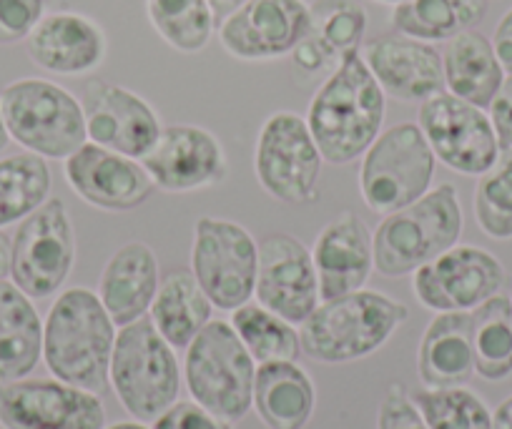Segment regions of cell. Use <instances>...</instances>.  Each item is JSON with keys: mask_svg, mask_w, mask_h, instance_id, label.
Returning a JSON list of instances; mask_svg holds the SVG:
<instances>
[{"mask_svg": "<svg viewBox=\"0 0 512 429\" xmlns=\"http://www.w3.org/2000/svg\"><path fill=\"white\" fill-rule=\"evenodd\" d=\"M387 96L364 63L362 53H347L329 71L307 108V126L334 166L362 159L364 151L382 133Z\"/></svg>", "mask_w": 512, "mask_h": 429, "instance_id": "1", "label": "cell"}, {"mask_svg": "<svg viewBox=\"0 0 512 429\" xmlns=\"http://www.w3.org/2000/svg\"><path fill=\"white\" fill-rule=\"evenodd\" d=\"M113 344L116 324L96 292L71 286L58 294L43 322V362L53 377L103 394L111 387Z\"/></svg>", "mask_w": 512, "mask_h": 429, "instance_id": "2", "label": "cell"}, {"mask_svg": "<svg viewBox=\"0 0 512 429\" xmlns=\"http://www.w3.org/2000/svg\"><path fill=\"white\" fill-rule=\"evenodd\" d=\"M410 319V309L372 289L319 302L299 324L302 354L322 364H347L369 357Z\"/></svg>", "mask_w": 512, "mask_h": 429, "instance_id": "3", "label": "cell"}, {"mask_svg": "<svg viewBox=\"0 0 512 429\" xmlns=\"http://www.w3.org/2000/svg\"><path fill=\"white\" fill-rule=\"evenodd\" d=\"M465 229L460 191L437 184L415 204L382 216L372 234L374 269L387 279L415 274L427 261L460 244Z\"/></svg>", "mask_w": 512, "mask_h": 429, "instance_id": "4", "label": "cell"}, {"mask_svg": "<svg viewBox=\"0 0 512 429\" xmlns=\"http://www.w3.org/2000/svg\"><path fill=\"white\" fill-rule=\"evenodd\" d=\"M108 382L118 402L139 422H154L181 394V364L149 314L116 332Z\"/></svg>", "mask_w": 512, "mask_h": 429, "instance_id": "5", "label": "cell"}, {"mask_svg": "<svg viewBox=\"0 0 512 429\" xmlns=\"http://www.w3.org/2000/svg\"><path fill=\"white\" fill-rule=\"evenodd\" d=\"M11 141L46 161H66L86 136L83 106L68 88L48 78H18L0 91Z\"/></svg>", "mask_w": 512, "mask_h": 429, "instance_id": "6", "label": "cell"}, {"mask_svg": "<svg viewBox=\"0 0 512 429\" xmlns=\"http://www.w3.org/2000/svg\"><path fill=\"white\" fill-rule=\"evenodd\" d=\"M184 382L191 399L209 412L239 422L254 399L256 362L231 322L211 319L186 347Z\"/></svg>", "mask_w": 512, "mask_h": 429, "instance_id": "7", "label": "cell"}, {"mask_svg": "<svg viewBox=\"0 0 512 429\" xmlns=\"http://www.w3.org/2000/svg\"><path fill=\"white\" fill-rule=\"evenodd\" d=\"M437 159L417 123L402 121L379 133L362 154L359 191L374 214H392L432 189Z\"/></svg>", "mask_w": 512, "mask_h": 429, "instance_id": "8", "label": "cell"}, {"mask_svg": "<svg viewBox=\"0 0 512 429\" xmlns=\"http://www.w3.org/2000/svg\"><path fill=\"white\" fill-rule=\"evenodd\" d=\"M324 156L307 126L294 111H277L262 123L254 146V174L272 199L307 206L319 199Z\"/></svg>", "mask_w": 512, "mask_h": 429, "instance_id": "9", "label": "cell"}, {"mask_svg": "<svg viewBox=\"0 0 512 429\" xmlns=\"http://www.w3.org/2000/svg\"><path fill=\"white\" fill-rule=\"evenodd\" d=\"M76 264V231L66 201L51 196L41 209L18 224L11 239L8 279L23 294L51 299L63 289Z\"/></svg>", "mask_w": 512, "mask_h": 429, "instance_id": "10", "label": "cell"}, {"mask_svg": "<svg viewBox=\"0 0 512 429\" xmlns=\"http://www.w3.org/2000/svg\"><path fill=\"white\" fill-rule=\"evenodd\" d=\"M259 244L249 229L221 216H201L194 226L191 274L214 309L234 312L254 299Z\"/></svg>", "mask_w": 512, "mask_h": 429, "instance_id": "11", "label": "cell"}, {"mask_svg": "<svg viewBox=\"0 0 512 429\" xmlns=\"http://www.w3.org/2000/svg\"><path fill=\"white\" fill-rule=\"evenodd\" d=\"M417 126L425 133L435 159L455 174L482 176L502 151L485 108L447 91L420 103Z\"/></svg>", "mask_w": 512, "mask_h": 429, "instance_id": "12", "label": "cell"}, {"mask_svg": "<svg viewBox=\"0 0 512 429\" xmlns=\"http://www.w3.org/2000/svg\"><path fill=\"white\" fill-rule=\"evenodd\" d=\"M507 271L487 249L455 244L412 274V292L430 312H472L502 294Z\"/></svg>", "mask_w": 512, "mask_h": 429, "instance_id": "13", "label": "cell"}, {"mask_svg": "<svg viewBox=\"0 0 512 429\" xmlns=\"http://www.w3.org/2000/svg\"><path fill=\"white\" fill-rule=\"evenodd\" d=\"M0 424L6 429H103L101 394L61 379L0 382Z\"/></svg>", "mask_w": 512, "mask_h": 429, "instance_id": "14", "label": "cell"}, {"mask_svg": "<svg viewBox=\"0 0 512 429\" xmlns=\"http://www.w3.org/2000/svg\"><path fill=\"white\" fill-rule=\"evenodd\" d=\"M307 0H246L219 23V43L231 58L246 63L292 56L309 33Z\"/></svg>", "mask_w": 512, "mask_h": 429, "instance_id": "15", "label": "cell"}, {"mask_svg": "<svg viewBox=\"0 0 512 429\" xmlns=\"http://www.w3.org/2000/svg\"><path fill=\"white\" fill-rule=\"evenodd\" d=\"M81 106L88 141L131 159H144L164 131L159 113L144 96L103 78L86 83Z\"/></svg>", "mask_w": 512, "mask_h": 429, "instance_id": "16", "label": "cell"}, {"mask_svg": "<svg viewBox=\"0 0 512 429\" xmlns=\"http://www.w3.org/2000/svg\"><path fill=\"white\" fill-rule=\"evenodd\" d=\"M156 189L166 194H191L221 184L229 171L224 143L196 123L164 126L161 136L141 159Z\"/></svg>", "mask_w": 512, "mask_h": 429, "instance_id": "17", "label": "cell"}, {"mask_svg": "<svg viewBox=\"0 0 512 429\" xmlns=\"http://www.w3.org/2000/svg\"><path fill=\"white\" fill-rule=\"evenodd\" d=\"M254 297L292 324H302L322 302L312 251L292 234H269L259 241Z\"/></svg>", "mask_w": 512, "mask_h": 429, "instance_id": "18", "label": "cell"}, {"mask_svg": "<svg viewBox=\"0 0 512 429\" xmlns=\"http://www.w3.org/2000/svg\"><path fill=\"white\" fill-rule=\"evenodd\" d=\"M63 176L78 199L101 211H134L154 196L156 184L141 159L86 141L63 161Z\"/></svg>", "mask_w": 512, "mask_h": 429, "instance_id": "19", "label": "cell"}, {"mask_svg": "<svg viewBox=\"0 0 512 429\" xmlns=\"http://www.w3.org/2000/svg\"><path fill=\"white\" fill-rule=\"evenodd\" d=\"M359 53L384 96L405 103H422L445 91L442 53L432 43L392 33L367 41Z\"/></svg>", "mask_w": 512, "mask_h": 429, "instance_id": "20", "label": "cell"}, {"mask_svg": "<svg viewBox=\"0 0 512 429\" xmlns=\"http://www.w3.org/2000/svg\"><path fill=\"white\" fill-rule=\"evenodd\" d=\"M26 53L46 73L86 76L106 61L108 38L86 13L51 11L26 38Z\"/></svg>", "mask_w": 512, "mask_h": 429, "instance_id": "21", "label": "cell"}, {"mask_svg": "<svg viewBox=\"0 0 512 429\" xmlns=\"http://www.w3.org/2000/svg\"><path fill=\"white\" fill-rule=\"evenodd\" d=\"M312 259L317 266L322 302L359 292L374 271L372 231L362 216L342 211L319 231Z\"/></svg>", "mask_w": 512, "mask_h": 429, "instance_id": "22", "label": "cell"}, {"mask_svg": "<svg viewBox=\"0 0 512 429\" xmlns=\"http://www.w3.org/2000/svg\"><path fill=\"white\" fill-rule=\"evenodd\" d=\"M309 16V33L292 51L302 73H329L347 53L362 51L369 23L362 0H314Z\"/></svg>", "mask_w": 512, "mask_h": 429, "instance_id": "23", "label": "cell"}, {"mask_svg": "<svg viewBox=\"0 0 512 429\" xmlns=\"http://www.w3.org/2000/svg\"><path fill=\"white\" fill-rule=\"evenodd\" d=\"M159 259L146 241L118 246L106 261L98 279V299L116 327L146 317L159 292Z\"/></svg>", "mask_w": 512, "mask_h": 429, "instance_id": "24", "label": "cell"}, {"mask_svg": "<svg viewBox=\"0 0 512 429\" xmlns=\"http://www.w3.org/2000/svg\"><path fill=\"white\" fill-rule=\"evenodd\" d=\"M425 387H462L475 374L470 312H442L427 324L417 354Z\"/></svg>", "mask_w": 512, "mask_h": 429, "instance_id": "25", "label": "cell"}, {"mask_svg": "<svg viewBox=\"0 0 512 429\" xmlns=\"http://www.w3.org/2000/svg\"><path fill=\"white\" fill-rule=\"evenodd\" d=\"M440 53L445 91L487 111L507 76L490 38L470 28L450 38Z\"/></svg>", "mask_w": 512, "mask_h": 429, "instance_id": "26", "label": "cell"}, {"mask_svg": "<svg viewBox=\"0 0 512 429\" xmlns=\"http://www.w3.org/2000/svg\"><path fill=\"white\" fill-rule=\"evenodd\" d=\"M314 407L317 389L297 362H267L256 367L251 409H256L267 429H304Z\"/></svg>", "mask_w": 512, "mask_h": 429, "instance_id": "27", "label": "cell"}, {"mask_svg": "<svg viewBox=\"0 0 512 429\" xmlns=\"http://www.w3.org/2000/svg\"><path fill=\"white\" fill-rule=\"evenodd\" d=\"M43 359V319L28 294L0 281V382L31 377Z\"/></svg>", "mask_w": 512, "mask_h": 429, "instance_id": "28", "label": "cell"}, {"mask_svg": "<svg viewBox=\"0 0 512 429\" xmlns=\"http://www.w3.org/2000/svg\"><path fill=\"white\" fill-rule=\"evenodd\" d=\"M214 304L206 297L191 269H176L159 284L149 319L161 337L179 352L194 342L196 334L211 322Z\"/></svg>", "mask_w": 512, "mask_h": 429, "instance_id": "29", "label": "cell"}, {"mask_svg": "<svg viewBox=\"0 0 512 429\" xmlns=\"http://www.w3.org/2000/svg\"><path fill=\"white\" fill-rule=\"evenodd\" d=\"M487 0H405L392 6L390 23L397 33L425 43H447L482 23Z\"/></svg>", "mask_w": 512, "mask_h": 429, "instance_id": "30", "label": "cell"}, {"mask_svg": "<svg viewBox=\"0 0 512 429\" xmlns=\"http://www.w3.org/2000/svg\"><path fill=\"white\" fill-rule=\"evenodd\" d=\"M48 161L31 151L0 159V229L21 224L51 199Z\"/></svg>", "mask_w": 512, "mask_h": 429, "instance_id": "31", "label": "cell"}, {"mask_svg": "<svg viewBox=\"0 0 512 429\" xmlns=\"http://www.w3.org/2000/svg\"><path fill=\"white\" fill-rule=\"evenodd\" d=\"M475 374L502 382L512 374V299L505 294L487 299L470 312Z\"/></svg>", "mask_w": 512, "mask_h": 429, "instance_id": "32", "label": "cell"}, {"mask_svg": "<svg viewBox=\"0 0 512 429\" xmlns=\"http://www.w3.org/2000/svg\"><path fill=\"white\" fill-rule=\"evenodd\" d=\"M229 322L256 364L297 362L302 354L297 324L287 322L259 302H246L244 307L234 309Z\"/></svg>", "mask_w": 512, "mask_h": 429, "instance_id": "33", "label": "cell"}, {"mask_svg": "<svg viewBox=\"0 0 512 429\" xmlns=\"http://www.w3.org/2000/svg\"><path fill=\"white\" fill-rule=\"evenodd\" d=\"M146 16L161 41L186 56L204 51L219 28L209 0H146Z\"/></svg>", "mask_w": 512, "mask_h": 429, "instance_id": "34", "label": "cell"}, {"mask_svg": "<svg viewBox=\"0 0 512 429\" xmlns=\"http://www.w3.org/2000/svg\"><path fill=\"white\" fill-rule=\"evenodd\" d=\"M430 429H495L480 394L462 387H425L412 394Z\"/></svg>", "mask_w": 512, "mask_h": 429, "instance_id": "35", "label": "cell"}, {"mask_svg": "<svg viewBox=\"0 0 512 429\" xmlns=\"http://www.w3.org/2000/svg\"><path fill=\"white\" fill-rule=\"evenodd\" d=\"M477 226L490 239H512V149H502L495 164L477 176L472 196Z\"/></svg>", "mask_w": 512, "mask_h": 429, "instance_id": "36", "label": "cell"}, {"mask_svg": "<svg viewBox=\"0 0 512 429\" xmlns=\"http://www.w3.org/2000/svg\"><path fill=\"white\" fill-rule=\"evenodd\" d=\"M48 13V0H0V46L26 43Z\"/></svg>", "mask_w": 512, "mask_h": 429, "instance_id": "37", "label": "cell"}, {"mask_svg": "<svg viewBox=\"0 0 512 429\" xmlns=\"http://www.w3.org/2000/svg\"><path fill=\"white\" fill-rule=\"evenodd\" d=\"M377 429H430L425 417L417 409L415 399L407 392L405 384L392 382L384 392L377 414Z\"/></svg>", "mask_w": 512, "mask_h": 429, "instance_id": "38", "label": "cell"}, {"mask_svg": "<svg viewBox=\"0 0 512 429\" xmlns=\"http://www.w3.org/2000/svg\"><path fill=\"white\" fill-rule=\"evenodd\" d=\"M154 429H234V422L209 412L194 399H179L154 419Z\"/></svg>", "mask_w": 512, "mask_h": 429, "instance_id": "39", "label": "cell"}, {"mask_svg": "<svg viewBox=\"0 0 512 429\" xmlns=\"http://www.w3.org/2000/svg\"><path fill=\"white\" fill-rule=\"evenodd\" d=\"M487 116H490L492 128L497 133L500 149H512V73H507L500 91L487 106Z\"/></svg>", "mask_w": 512, "mask_h": 429, "instance_id": "40", "label": "cell"}, {"mask_svg": "<svg viewBox=\"0 0 512 429\" xmlns=\"http://www.w3.org/2000/svg\"><path fill=\"white\" fill-rule=\"evenodd\" d=\"M490 41L495 46V53L500 58L505 73H512V8L500 18Z\"/></svg>", "mask_w": 512, "mask_h": 429, "instance_id": "41", "label": "cell"}, {"mask_svg": "<svg viewBox=\"0 0 512 429\" xmlns=\"http://www.w3.org/2000/svg\"><path fill=\"white\" fill-rule=\"evenodd\" d=\"M492 424L495 429H512V394L497 404V409L492 412Z\"/></svg>", "mask_w": 512, "mask_h": 429, "instance_id": "42", "label": "cell"}, {"mask_svg": "<svg viewBox=\"0 0 512 429\" xmlns=\"http://www.w3.org/2000/svg\"><path fill=\"white\" fill-rule=\"evenodd\" d=\"M244 3L246 0H209L211 11H214V16H216V23H221L224 18H229L231 13H234L239 6H244Z\"/></svg>", "mask_w": 512, "mask_h": 429, "instance_id": "43", "label": "cell"}, {"mask_svg": "<svg viewBox=\"0 0 512 429\" xmlns=\"http://www.w3.org/2000/svg\"><path fill=\"white\" fill-rule=\"evenodd\" d=\"M11 274V239L0 229V281Z\"/></svg>", "mask_w": 512, "mask_h": 429, "instance_id": "44", "label": "cell"}, {"mask_svg": "<svg viewBox=\"0 0 512 429\" xmlns=\"http://www.w3.org/2000/svg\"><path fill=\"white\" fill-rule=\"evenodd\" d=\"M103 429H154L146 427V422H139V419H131V422H116V424H106Z\"/></svg>", "mask_w": 512, "mask_h": 429, "instance_id": "45", "label": "cell"}, {"mask_svg": "<svg viewBox=\"0 0 512 429\" xmlns=\"http://www.w3.org/2000/svg\"><path fill=\"white\" fill-rule=\"evenodd\" d=\"M8 143H11V136H8L6 118H3V108H0V151H6Z\"/></svg>", "mask_w": 512, "mask_h": 429, "instance_id": "46", "label": "cell"}, {"mask_svg": "<svg viewBox=\"0 0 512 429\" xmlns=\"http://www.w3.org/2000/svg\"><path fill=\"white\" fill-rule=\"evenodd\" d=\"M377 3H384V6H400L405 0H377Z\"/></svg>", "mask_w": 512, "mask_h": 429, "instance_id": "47", "label": "cell"}]
</instances>
